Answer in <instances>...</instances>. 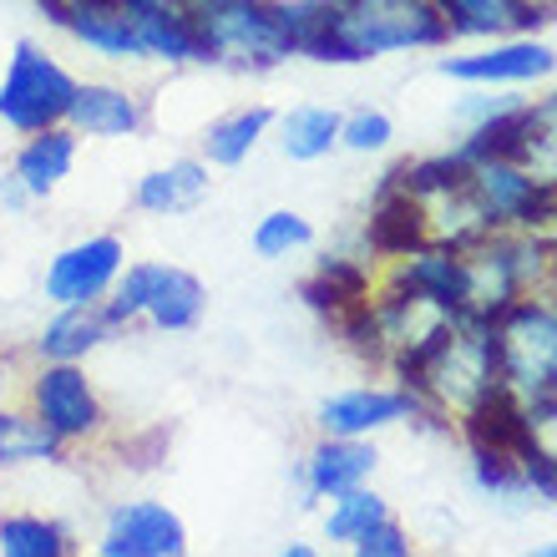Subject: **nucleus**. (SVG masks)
Segmentation results:
<instances>
[{
	"label": "nucleus",
	"mask_w": 557,
	"mask_h": 557,
	"mask_svg": "<svg viewBox=\"0 0 557 557\" xmlns=\"http://www.w3.org/2000/svg\"><path fill=\"white\" fill-rule=\"evenodd\" d=\"M497 375L522 406L557 396V284L517 294L492 314Z\"/></svg>",
	"instance_id": "obj_1"
},
{
	"label": "nucleus",
	"mask_w": 557,
	"mask_h": 557,
	"mask_svg": "<svg viewBox=\"0 0 557 557\" xmlns=\"http://www.w3.org/2000/svg\"><path fill=\"white\" fill-rule=\"evenodd\" d=\"M183 11L198 30L203 61L244 66V72H274L289 61L274 0H188Z\"/></svg>",
	"instance_id": "obj_2"
},
{
	"label": "nucleus",
	"mask_w": 557,
	"mask_h": 557,
	"mask_svg": "<svg viewBox=\"0 0 557 557\" xmlns=\"http://www.w3.org/2000/svg\"><path fill=\"white\" fill-rule=\"evenodd\" d=\"M208 294L198 284V274L177 264H122L112 294L102 299V309L112 314L117 330L127 324H147L158 335H183L203 320Z\"/></svg>",
	"instance_id": "obj_3"
},
{
	"label": "nucleus",
	"mask_w": 557,
	"mask_h": 557,
	"mask_svg": "<svg viewBox=\"0 0 557 557\" xmlns=\"http://www.w3.org/2000/svg\"><path fill=\"white\" fill-rule=\"evenodd\" d=\"M339 26L355 66L391 51H436L451 41V26L431 0H339Z\"/></svg>",
	"instance_id": "obj_4"
},
{
	"label": "nucleus",
	"mask_w": 557,
	"mask_h": 557,
	"mask_svg": "<svg viewBox=\"0 0 557 557\" xmlns=\"http://www.w3.org/2000/svg\"><path fill=\"white\" fill-rule=\"evenodd\" d=\"M76 97V76L57 57H46L36 41H15L5 82H0V122L11 133H41L66 122Z\"/></svg>",
	"instance_id": "obj_5"
},
{
	"label": "nucleus",
	"mask_w": 557,
	"mask_h": 557,
	"mask_svg": "<svg viewBox=\"0 0 557 557\" xmlns=\"http://www.w3.org/2000/svg\"><path fill=\"white\" fill-rule=\"evenodd\" d=\"M26 411L61 441V446H87L107 431V406L82 366L36 360V375L26 385Z\"/></svg>",
	"instance_id": "obj_6"
},
{
	"label": "nucleus",
	"mask_w": 557,
	"mask_h": 557,
	"mask_svg": "<svg viewBox=\"0 0 557 557\" xmlns=\"http://www.w3.org/2000/svg\"><path fill=\"white\" fill-rule=\"evenodd\" d=\"M122 264H127V249H122L117 234H91L82 244H66V249L46 264L41 289L51 305H102L112 284H117Z\"/></svg>",
	"instance_id": "obj_7"
},
{
	"label": "nucleus",
	"mask_w": 557,
	"mask_h": 557,
	"mask_svg": "<svg viewBox=\"0 0 557 557\" xmlns=\"http://www.w3.org/2000/svg\"><path fill=\"white\" fill-rule=\"evenodd\" d=\"M557 72V51L532 36H502L486 51L471 57H446L441 76L467 82V87H522V82H547Z\"/></svg>",
	"instance_id": "obj_8"
},
{
	"label": "nucleus",
	"mask_w": 557,
	"mask_h": 557,
	"mask_svg": "<svg viewBox=\"0 0 557 557\" xmlns=\"http://www.w3.org/2000/svg\"><path fill=\"white\" fill-rule=\"evenodd\" d=\"M385 284L411 289L416 299L436 305L441 314H467V305H471L467 253L451 249V244H421V249L391 259V278Z\"/></svg>",
	"instance_id": "obj_9"
},
{
	"label": "nucleus",
	"mask_w": 557,
	"mask_h": 557,
	"mask_svg": "<svg viewBox=\"0 0 557 557\" xmlns=\"http://www.w3.org/2000/svg\"><path fill=\"white\" fill-rule=\"evenodd\" d=\"M97 553L102 557H183L188 553V528L162 502H122L117 512L107 517Z\"/></svg>",
	"instance_id": "obj_10"
},
{
	"label": "nucleus",
	"mask_w": 557,
	"mask_h": 557,
	"mask_svg": "<svg viewBox=\"0 0 557 557\" xmlns=\"http://www.w3.org/2000/svg\"><path fill=\"white\" fill-rule=\"evenodd\" d=\"M375 446L370 436H324L314 441V451L294 467V486H299V507H314L324 497H339V492H350V486L370 482V471H375Z\"/></svg>",
	"instance_id": "obj_11"
},
{
	"label": "nucleus",
	"mask_w": 557,
	"mask_h": 557,
	"mask_svg": "<svg viewBox=\"0 0 557 557\" xmlns=\"http://www.w3.org/2000/svg\"><path fill=\"white\" fill-rule=\"evenodd\" d=\"M406 416H416V396L400 385H355V391L320 400L324 436H375V431L406 421Z\"/></svg>",
	"instance_id": "obj_12"
},
{
	"label": "nucleus",
	"mask_w": 557,
	"mask_h": 557,
	"mask_svg": "<svg viewBox=\"0 0 557 557\" xmlns=\"http://www.w3.org/2000/svg\"><path fill=\"white\" fill-rule=\"evenodd\" d=\"M278 30L289 41V57L324 61V66H355L345 26H339V0H274Z\"/></svg>",
	"instance_id": "obj_13"
},
{
	"label": "nucleus",
	"mask_w": 557,
	"mask_h": 557,
	"mask_svg": "<svg viewBox=\"0 0 557 557\" xmlns=\"http://www.w3.org/2000/svg\"><path fill=\"white\" fill-rule=\"evenodd\" d=\"M61 26L107 61H147L143 36H137V15L122 0H66Z\"/></svg>",
	"instance_id": "obj_14"
},
{
	"label": "nucleus",
	"mask_w": 557,
	"mask_h": 557,
	"mask_svg": "<svg viewBox=\"0 0 557 557\" xmlns=\"http://www.w3.org/2000/svg\"><path fill=\"white\" fill-rule=\"evenodd\" d=\"M147 122V102L127 87H107V82H76L66 127L76 137H137Z\"/></svg>",
	"instance_id": "obj_15"
},
{
	"label": "nucleus",
	"mask_w": 557,
	"mask_h": 557,
	"mask_svg": "<svg viewBox=\"0 0 557 557\" xmlns=\"http://www.w3.org/2000/svg\"><path fill=\"white\" fill-rule=\"evenodd\" d=\"M431 5L446 15L451 36H492V41L532 36L553 21V11L537 0H431Z\"/></svg>",
	"instance_id": "obj_16"
},
{
	"label": "nucleus",
	"mask_w": 557,
	"mask_h": 557,
	"mask_svg": "<svg viewBox=\"0 0 557 557\" xmlns=\"http://www.w3.org/2000/svg\"><path fill=\"white\" fill-rule=\"evenodd\" d=\"M112 335H122L117 324H112V314H107L102 305H61L51 320H46V330L36 335V345H30V355L36 360H61V366H82L91 350H102Z\"/></svg>",
	"instance_id": "obj_17"
},
{
	"label": "nucleus",
	"mask_w": 557,
	"mask_h": 557,
	"mask_svg": "<svg viewBox=\"0 0 557 557\" xmlns=\"http://www.w3.org/2000/svg\"><path fill=\"white\" fill-rule=\"evenodd\" d=\"M366 244H370V253H381V259H400V253H411L425 244L421 208H416V198L396 183V168L385 173L381 193H375V208H370V223H366Z\"/></svg>",
	"instance_id": "obj_18"
},
{
	"label": "nucleus",
	"mask_w": 557,
	"mask_h": 557,
	"mask_svg": "<svg viewBox=\"0 0 557 557\" xmlns=\"http://www.w3.org/2000/svg\"><path fill=\"white\" fill-rule=\"evenodd\" d=\"M72 162H76V133L66 122L57 127H41V133H26L21 152H15L11 173L26 183L30 198H51V193L72 177Z\"/></svg>",
	"instance_id": "obj_19"
},
{
	"label": "nucleus",
	"mask_w": 557,
	"mask_h": 557,
	"mask_svg": "<svg viewBox=\"0 0 557 557\" xmlns=\"http://www.w3.org/2000/svg\"><path fill=\"white\" fill-rule=\"evenodd\" d=\"M203 198H208V162L203 158H177V162H168V168H152V173L137 183L133 203L143 208V213L168 219V213L198 208Z\"/></svg>",
	"instance_id": "obj_20"
},
{
	"label": "nucleus",
	"mask_w": 557,
	"mask_h": 557,
	"mask_svg": "<svg viewBox=\"0 0 557 557\" xmlns=\"http://www.w3.org/2000/svg\"><path fill=\"white\" fill-rule=\"evenodd\" d=\"M299 294L309 299V309H320L324 320L335 324L339 314H350L355 305L370 299V269L355 264V259H324V264L305 278Z\"/></svg>",
	"instance_id": "obj_21"
},
{
	"label": "nucleus",
	"mask_w": 557,
	"mask_h": 557,
	"mask_svg": "<svg viewBox=\"0 0 557 557\" xmlns=\"http://www.w3.org/2000/svg\"><path fill=\"white\" fill-rule=\"evenodd\" d=\"M137 15V36H143V51L152 61H168V66H188V61H203L198 51V30H193L188 11L183 5H147Z\"/></svg>",
	"instance_id": "obj_22"
},
{
	"label": "nucleus",
	"mask_w": 557,
	"mask_h": 557,
	"mask_svg": "<svg viewBox=\"0 0 557 557\" xmlns=\"http://www.w3.org/2000/svg\"><path fill=\"white\" fill-rule=\"evenodd\" d=\"M269 127H274V112H269V107H238L228 117L208 122L203 162L208 168H238V162H249V152L264 143Z\"/></svg>",
	"instance_id": "obj_23"
},
{
	"label": "nucleus",
	"mask_w": 557,
	"mask_h": 557,
	"mask_svg": "<svg viewBox=\"0 0 557 557\" xmlns=\"http://www.w3.org/2000/svg\"><path fill=\"white\" fill-rule=\"evenodd\" d=\"M278 147L289 162H320L339 147V112L335 107H289L278 117Z\"/></svg>",
	"instance_id": "obj_24"
},
{
	"label": "nucleus",
	"mask_w": 557,
	"mask_h": 557,
	"mask_svg": "<svg viewBox=\"0 0 557 557\" xmlns=\"http://www.w3.org/2000/svg\"><path fill=\"white\" fill-rule=\"evenodd\" d=\"M512 162H522L543 188L557 193V91L553 97H543V102H528Z\"/></svg>",
	"instance_id": "obj_25"
},
{
	"label": "nucleus",
	"mask_w": 557,
	"mask_h": 557,
	"mask_svg": "<svg viewBox=\"0 0 557 557\" xmlns=\"http://www.w3.org/2000/svg\"><path fill=\"white\" fill-rule=\"evenodd\" d=\"M61 446L51 431L30 411H0V467H21V461H61Z\"/></svg>",
	"instance_id": "obj_26"
},
{
	"label": "nucleus",
	"mask_w": 557,
	"mask_h": 557,
	"mask_svg": "<svg viewBox=\"0 0 557 557\" xmlns=\"http://www.w3.org/2000/svg\"><path fill=\"white\" fill-rule=\"evenodd\" d=\"M391 517V507H385V497H375L366 482L350 486V492H339V497H330V517H324V537L330 543H345L350 547L355 537L366 528H375V522H385Z\"/></svg>",
	"instance_id": "obj_27"
},
{
	"label": "nucleus",
	"mask_w": 557,
	"mask_h": 557,
	"mask_svg": "<svg viewBox=\"0 0 557 557\" xmlns=\"http://www.w3.org/2000/svg\"><path fill=\"white\" fill-rule=\"evenodd\" d=\"M0 553L5 557H66L72 553V537L61 522H46V517H5L0 522Z\"/></svg>",
	"instance_id": "obj_28"
},
{
	"label": "nucleus",
	"mask_w": 557,
	"mask_h": 557,
	"mask_svg": "<svg viewBox=\"0 0 557 557\" xmlns=\"http://www.w3.org/2000/svg\"><path fill=\"white\" fill-rule=\"evenodd\" d=\"M471 482H476V492H486V497H497V502L528 497V476H522V461L512 451L471 446Z\"/></svg>",
	"instance_id": "obj_29"
},
{
	"label": "nucleus",
	"mask_w": 557,
	"mask_h": 557,
	"mask_svg": "<svg viewBox=\"0 0 557 557\" xmlns=\"http://www.w3.org/2000/svg\"><path fill=\"white\" fill-rule=\"evenodd\" d=\"M309 244H314V228H309V219L289 213V208H274V213H264L253 223V253L259 259H289V253L309 249Z\"/></svg>",
	"instance_id": "obj_30"
},
{
	"label": "nucleus",
	"mask_w": 557,
	"mask_h": 557,
	"mask_svg": "<svg viewBox=\"0 0 557 557\" xmlns=\"http://www.w3.org/2000/svg\"><path fill=\"white\" fill-rule=\"evenodd\" d=\"M391 137H396V122L375 112V107H360L350 117H339V147H350V152H381V147H391Z\"/></svg>",
	"instance_id": "obj_31"
},
{
	"label": "nucleus",
	"mask_w": 557,
	"mask_h": 557,
	"mask_svg": "<svg viewBox=\"0 0 557 557\" xmlns=\"http://www.w3.org/2000/svg\"><path fill=\"white\" fill-rule=\"evenodd\" d=\"M350 553H360V557H411V537H406V528H400L396 517H385V522H375V528H366L360 537H355Z\"/></svg>",
	"instance_id": "obj_32"
},
{
	"label": "nucleus",
	"mask_w": 557,
	"mask_h": 557,
	"mask_svg": "<svg viewBox=\"0 0 557 557\" xmlns=\"http://www.w3.org/2000/svg\"><path fill=\"white\" fill-rule=\"evenodd\" d=\"M502 107H512V97H467V102L456 107V117L467 122V127H476V122H486V117H497Z\"/></svg>",
	"instance_id": "obj_33"
},
{
	"label": "nucleus",
	"mask_w": 557,
	"mask_h": 557,
	"mask_svg": "<svg viewBox=\"0 0 557 557\" xmlns=\"http://www.w3.org/2000/svg\"><path fill=\"white\" fill-rule=\"evenodd\" d=\"M30 203H36V198L26 193V183H21L15 173H0V208H11V213H26Z\"/></svg>",
	"instance_id": "obj_34"
},
{
	"label": "nucleus",
	"mask_w": 557,
	"mask_h": 557,
	"mask_svg": "<svg viewBox=\"0 0 557 557\" xmlns=\"http://www.w3.org/2000/svg\"><path fill=\"white\" fill-rule=\"evenodd\" d=\"M537 557H557V543H547V547H537Z\"/></svg>",
	"instance_id": "obj_35"
},
{
	"label": "nucleus",
	"mask_w": 557,
	"mask_h": 557,
	"mask_svg": "<svg viewBox=\"0 0 557 557\" xmlns=\"http://www.w3.org/2000/svg\"><path fill=\"white\" fill-rule=\"evenodd\" d=\"M537 5H547V11H557V0H537Z\"/></svg>",
	"instance_id": "obj_36"
}]
</instances>
